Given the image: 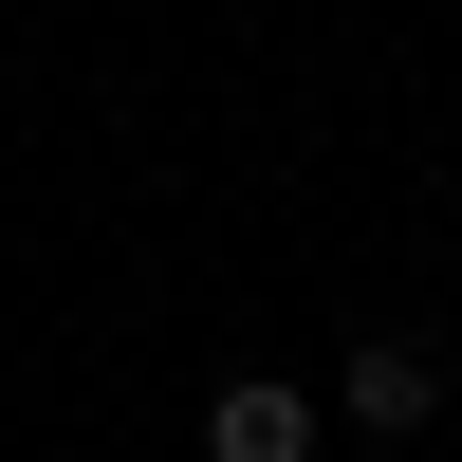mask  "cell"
Instances as JSON below:
<instances>
[{
	"label": "cell",
	"instance_id": "6da1fadb",
	"mask_svg": "<svg viewBox=\"0 0 462 462\" xmlns=\"http://www.w3.org/2000/svg\"><path fill=\"white\" fill-rule=\"evenodd\" d=\"M333 444V389H296V370H222L204 389V462H315Z\"/></svg>",
	"mask_w": 462,
	"mask_h": 462
},
{
	"label": "cell",
	"instance_id": "7a4b0ae2",
	"mask_svg": "<svg viewBox=\"0 0 462 462\" xmlns=\"http://www.w3.org/2000/svg\"><path fill=\"white\" fill-rule=\"evenodd\" d=\"M444 389H462V370H426V352H407V333H370V352L333 370V426H352V444H407V426H426Z\"/></svg>",
	"mask_w": 462,
	"mask_h": 462
},
{
	"label": "cell",
	"instance_id": "3957f363",
	"mask_svg": "<svg viewBox=\"0 0 462 462\" xmlns=\"http://www.w3.org/2000/svg\"><path fill=\"white\" fill-rule=\"evenodd\" d=\"M444 407H462V389H444Z\"/></svg>",
	"mask_w": 462,
	"mask_h": 462
}]
</instances>
